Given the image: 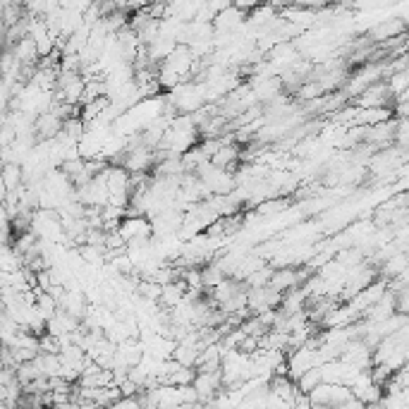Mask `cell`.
Instances as JSON below:
<instances>
[{"label":"cell","mask_w":409,"mask_h":409,"mask_svg":"<svg viewBox=\"0 0 409 409\" xmlns=\"http://www.w3.org/2000/svg\"><path fill=\"white\" fill-rule=\"evenodd\" d=\"M36 364H39L41 369V376H46V379H60L62 376V359L60 355H41L34 359Z\"/></svg>","instance_id":"obj_16"},{"label":"cell","mask_w":409,"mask_h":409,"mask_svg":"<svg viewBox=\"0 0 409 409\" xmlns=\"http://www.w3.org/2000/svg\"><path fill=\"white\" fill-rule=\"evenodd\" d=\"M323 367L321 362V355L316 347H301L292 355H287V374L292 381H299L304 374H309L311 369Z\"/></svg>","instance_id":"obj_3"},{"label":"cell","mask_w":409,"mask_h":409,"mask_svg":"<svg viewBox=\"0 0 409 409\" xmlns=\"http://www.w3.org/2000/svg\"><path fill=\"white\" fill-rule=\"evenodd\" d=\"M223 388V371H211V374H201L197 371L194 379V390L199 395V405H211L216 400V395Z\"/></svg>","instance_id":"obj_4"},{"label":"cell","mask_w":409,"mask_h":409,"mask_svg":"<svg viewBox=\"0 0 409 409\" xmlns=\"http://www.w3.org/2000/svg\"><path fill=\"white\" fill-rule=\"evenodd\" d=\"M166 98L175 105V110L182 115H194L206 105V89L199 81H185L178 89L166 93Z\"/></svg>","instance_id":"obj_2"},{"label":"cell","mask_w":409,"mask_h":409,"mask_svg":"<svg viewBox=\"0 0 409 409\" xmlns=\"http://www.w3.org/2000/svg\"><path fill=\"white\" fill-rule=\"evenodd\" d=\"M309 297H311V294L304 285L297 287V289H289V292H285V297H282L280 311H285L287 316H294V313L306 311V301H309Z\"/></svg>","instance_id":"obj_12"},{"label":"cell","mask_w":409,"mask_h":409,"mask_svg":"<svg viewBox=\"0 0 409 409\" xmlns=\"http://www.w3.org/2000/svg\"><path fill=\"white\" fill-rule=\"evenodd\" d=\"M390 100H393V93H390V86L388 81H379V84H374L371 89H367L362 93L359 98L352 100V105H357V108L362 110H371V108H390Z\"/></svg>","instance_id":"obj_5"},{"label":"cell","mask_w":409,"mask_h":409,"mask_svg":"<svg viewBox=\"0 0 409 409\" xmlns=\"http://www.w3.org/2000/svg\"><path fill=\"white\" fill-rule=\"evenodd\" d=\"M292 409H313L309 395H304V393L299 390V395H297V398H294V402H292Z\"/></svg>","instance_id":"obj_27"},{"label":"cell","mask_w":409,"mask_h":409,"mask_svg":"<svg viewBox=\"0 0 409 409\" xmlns=\"http://www.w3.org/2000/svg\"><path fill=\"white\" fill-rule=\"evenodd\" d=\"M201 280H204V289H209L211 292L213 287H218L220 282L228 280V278H225V273L220 270L218 263L213 261V263H206V266L201 268Z\"/></svg>","instance_id":"obj_20"},{"label":"cell","mask_w":409,"mask_h":409,"mask_svg":"<svg viewBox=\"0 0 409 409\" xmlns=\"http://www.w3.org/2000/svg\"><path fill=\"white\" fill-rule=\"evenodd\" d=\"M39 379H41V369L36 362H27V364H20V367H17V381L22 383V388Z\"/></svg>","instance_id":"obj_23"},{"label":"cell","mask_w":409,"mask_h":409,"mask_svg":"<svg viewBox=\"0 0 409 409\" xmlns=\"http://www.w3.org/2000/svg\"><path fill=\"white\" fill-rule=\"evenodd\" d=\"M273 275H275V268L270 266H263L261 270H256L254 275H251V278L244 282V285H247V289H263V287H268L270 285V280H273Z\"/></svg>","instance_id":"obj_21"},{"label":"cell","mask_w":409,"mask_h":409,"mask_svg":"<svg viewBox=\"0 0 409 409\" xmlns=\"http://www.w3.org/2000/svg\"><path fill=\"white\" fill-rule=\"evenodd\" d=\"M407 31V24L400 20V17H388V20H381V22H376L374 27H371L367 31V36H369V41L371 43H388V41H393V39H398V36H402Z\"/></svg>","instance_id":"obj_6"},{"label":"cell","mask_w":409,"mask_h":409,"mask_svg":"<svg viewBox=\"0 0 409 409\" xmlns=\"http://www.w3.org/2000/svg\"><path fill=\"white\" fill-rule=\"evenodd\" d=\"M379 81H386V60L379 62V60H369L364 62L357 72H352L347 81H345L342 91L347 93V98H359L364 91L371 89L374 84H379Z\"/></svg>","instance_id":"obj_1"},{"label":"cell","mask_w":409,"mask_h":409,"mask_svg":"<svg viewBox=\"0 0 409 409\" xmlns=\"http://www.w3.org/2000/svg\"><path fill=\"white\" fill-rule=\"evenodd\" d=\"M120 235L125 242H134V240H151L154 237V228H151V220L144 216L134 218H125L120 225Z\"/></svg>","instance_id":"obj_7"},{"label":"cell","mask_w":409,"mask_h":409,"mask_svg":"<svg viewBox=\"0 0 409 409\" xmlns=\"http://www.w3.org/2000/svg\"><path fill=\"white\" fill-rule=\"evenodd\" d=\"M287 209V201L285 199H268L263 204L256 206V216L263 218V216H275L278 211H285Z\"/></svg>","instance_id":"obj_26"},{"label":"cell","mask_w":409,"mask_h":409,"mask_svg":"<svg viewBox=\"0 0 409 409\" xmlns=\"http://www.w3.org/2000/svg\"><path fill=\"white\" fill-rule=\"evenodd\" d=\"M251 89H254V93H256V100H259V105H270L273 100H278L280 96H285V93H282L285 86H282L280 77H270L266 81H259V84H254Z\"/></svg>","instance_id":"obj_9"},{"label":"cell","mask_w":409,"mask_h":409,"mask_svg":"<svg viewBox=\"0 0 409 409\" xmlns=\"http://www.w3.org/2000/svg\"><path fill=\"white\" fill-rule=\"evenodd\" d=\"M36 309H39V311L43 313V318L50 321V318L55 316V313L60 311V301L55 299L50 292H43V294H39V301H36Z\"/></svg>","instance_id":"obj_22"},{"label":"cell","mask_w":409,"mask_h":409,"mask_svg":"<svg viewBox=\"0 0 409 409\" xmlns=\"http://www.w3.org/2000/svg\"><path fill=\"white\" fill-rule=\"evenodd\" d=\"M321 383H323V376H321V367L318 369H311L309 374H304L301 379L297 381V388L301 390L304 395H311Z\"/></svg>","instance_id":"obj_24"},{"label":"cell","mask_w":409,"mask_h":409,"mask_svg":"<svg viewBox=\"0 0 409 409\" xmlns=\"http://www.w3.org/2000/svg\"><path fill=\"white\" fill-rule=\"evenodd\" d=\"M199 355H201V347H190V345H180L178 342V347H175V352H173V359L178 362L180 367L197 369Z\"/></svg>","instance_id":"obj_19"},{"label":"cell","mask_w":409,"mask_h":409,"mask_svg":"<svg viewBox=\"0 0 409 409\" xmlns=\"http://www.w3.org/2000/svg\"><path fill=\"white\" fill-rule=\"evenodd\" d=\"M62 125L65 122H62L53 110L36 117V137H39V142H53L62 132Z\"/></svg>","instance_id":"obj_11"},{"label":"cell","mask_w":409,"mask_h":409,"mask_svg":"<svg viewBox=\"0 0 409 409\" xmlns=\"http://www.w3.org/2000/svg\"><path fill=\"white\" fill-rule=\"evenodd\" d=\"M240 156H242V149L237 146V144H225V146L211 159V163L218 170H230V173H232V168L240 163Z\"/></svg>","instance_id":"obj_15"},{"label":"cell","mask_w":409,"mask_h":409,"mask_svg":"<svg viewBox=\"0 0 409 409\" xmlns=\"http://www.w3.org/2000/svg\"><path fill=\"white\" fill-rule=\"evenodd\" d=\"M244 22H247V15H244L237 5H230L228 10L220 12V15L216 17L213 27H216V34H235Z\"/></svg>","instance_id":"obj_8"},{"label":"cell","mask_w":409,"mask_h":409,"mask_svg":"<svg viewBox=\"0 0 409 409\" xmlns=\"http://www.w3.org/2000/svg\"><path fill=\"white\" fill-rule=\"evenodd\" d=\"M24 185V168L17 166V163H8L3 166V190L5 192H15Z\"/></svg>","instance_id":"obj_17"},{"label":"cell","mask_w":409,"mask_h":409,"mask_svg":"<svg viewBox=\"0 0 409 409\" xmlns=\"http://www.w3.org/2000/svg\"><path fill=\"white\" fill-rule=\"evenodd\" d=\"M187 292H190V287H187V282H185V280L170 282V285L163 287V294H161V301H159V304L163 306V309L173 311L175 306H180L182 301H185Z\"/></svg>","instance_id":"obj_13"},{"label":"cell","mask_w":409,"mask_h":409,"mask_svg":"<svg viewBox=\"0 0 409 409\" xmlns=\"http://www.w3.org/2000/svg\"><path fill=\"white\" fill-rule=\"evenodd\" d=\"M409 268V256L407 254H398L393 259H388L386 263L381 266V275L386 280H398L402 273Z\"/></svg>","instance_id":"obj_18"},{"label":"cell","mask_w":409,"mask_h":409,"mask_svg":"<svg viewBox=\"0 0 409 409\" xmlns=\"http://www.w3.org/2000/svg\"><path fill=\"white\" fill-rule=\"evenodd\" d=\"M268 390L273 395H278L280 400H285L292 405L294 398L299 395V388H297V381H292L289 376H273L268 383Z\"/></svg>","instance_id":"obj_14"},{"label":"cell","mask_w":409,"mask_h":409,"mask_svg":"<svg viewBox=\"0 0 409 409\" xmlns=\"http://www.w3.org/2000/svg\"><path fill=\"white\" fill-rule=\"evenodd\" d=\"M0 409H10V407H8V405H3V407H0Z\"/></svg>","instance_id":"obj_28"},{"label":"cell","mask_w":409,"mask_h":409,"mask_svg":"<svg viewBox=\"0 0 409 409\" xmlns=\"http://www.w3.org/2000/svg\"><path fill=\"white\" fill-rule=\"evenodd\" d=\"M321 96H326V89L318 84V81H306V84H301L297 91V98L304 100V103H311V100H316Z\"/></svg>","instance_id":"obj_25"},{"label":"cell","mask_w":409,"mask_h":409,"mask_svg":"<svg viewBox=\"0 0 409 409\" xmlns=\"http://www.w3.org/2000/svg\"><path fill=\"white\" fill-rule=\"evenodd\" d=\"M12 53H15V58L22 67H39L36 62H39L41 53H39V46H36V41L31 39V36L17 41L15 46H12Z\"/></svg>","instance_id":"obj_10"}]
</instances>
